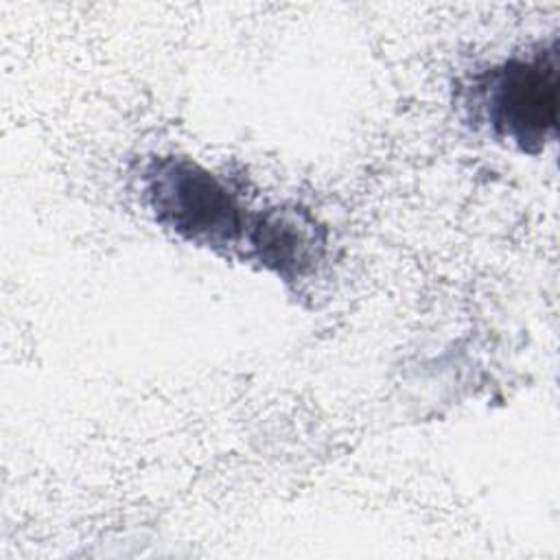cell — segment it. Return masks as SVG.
Here are the masks:
<instances>
[{"mask_svg": "<svg viewBox=\"0 0 560 560\" xmlns=\"http://www.w3.org/2000/svg\"><path fill=\"white\" fill-rule=\"evenodd\" d=\"M247 256L282 278H302L324 254V236L311 214L298 208H273L254 214Z\"/></svg>", "mask_w": 560, "mask_h": 560, "instance_id": "3", "label": "cell"}, {"mask_svg": "<svg viewBox=\"0 0 560 560\" xmlns=\"http://www.w3.org/2000/svg\"><path fill=\"white\" fill-rule=\"evenodd\" d=\"M466 105L492 138L523 153L542 151L558 125L556 48L540 46L477 72L466 85Z\"/></svg>", "mask_w": 560, "mask_h": 560, "instance_id": "1", "label": "cell"}, {"mask_svg": "<svg viewBox=\"0 0 560 560\" xmlns=\"http://www.w3.org/2000/svg\"><path fill=\"white\" fill-rule=\"evenodd\" d=\"M140 197L160 225L212 249L243 247L254 219L214 173L188 158L151 160L140 173Z\"/></svg>", "mask_w": 560, "mask_h": 560, "instance_id": "2", "label": "cell"}]
</instances>
